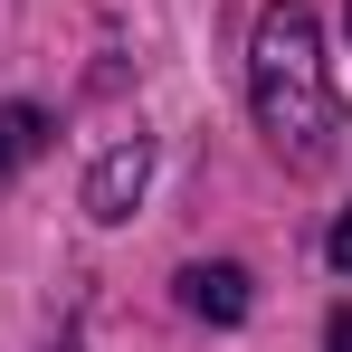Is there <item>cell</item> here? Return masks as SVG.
Listing matches in <instances>:
<instances>
[{"label": "cell", "mask_w": 352, "mask_h": 352, "mask_svg": "<svg viewBox=\"0 0 352 352\" xmlns=\"http://www.w3.org/2000/svg\"><path fill=\"white\" fill-rule=\"evenodd\" d=\"M248 105H257V133L286 153L295 172H314L343 133V105H333V76H324V29L305 0H267L257 10V38H248Z\"/></svg>", "instance_id": "6da1fadb"}, {"label": "cell", "mask_w": 352, "mask_h": 352, "mask_svg": "<svg viewBox=\"0 0 352 352\" xmlns=\"http://www.w3.org/2000/svg\"><path fill=\"white\" fill-rule=\"evenodd\" d=\"M143 181H153V143H143V133H124L115 153L86 172V219H105V229H115V219H133Z\"/></svg>", "instance_id": "7a4b0ae2"}, {"label": "cell", "mask_w": 352, "mask_h": 352, "mask_svg": "<svg viewBox=\"0 0 352 352\" xmlns=\"http://www.w3.org/2000/svg\"><path fill=\"white\" fill-rule=\"evenodd\" d=\"M181 305L200 324H248V267L210 257V267H181Z\"/></svg>", "instance_id": "3957f363"}, {"label": "cell", "mask_w": 352, "mask_h": 352, "mask_svg": "<svg viewBox=\"0 0 352 352\" xmlns=\"http://www.w3.org/2000/svg\"><path fill=\"white\" fill-rule=\"evenodd\" d=\"M48 143H58V124L38 115V105H0V190L29 172V162H38Z\"/></svg>", "instance_id": "277c9868"}, {"label": "cell", "mask_w": 352, "mask_h": 352, "mask_svg": "<svg viewBox=\"0 0 352 352\" xmlns=\"http://www.w3.org/2000/svg\"><path fill=\"white\" fill-rule=\"evenodd\" d=\"M324 257H333V276H352V210L333 219V238H324Z\"/></svg>", "instance_id": "5b68a950"}, {"label": "cell", "mask_w": 352, "mask_h": 352, "mask_svg": "<svg viewBox=\"0 0 352 352\" xmlns=\"http://www.w3.org/2000/svg\"><path fill=\"white\" fill-rule=\"evenodd\" d=\"M324 352H352V305H333V324H324Z\"/></svg>", "instance_id": "8992f818"}, {"label": "cell", "mask_w": 352, "mask_h": 352, "mask_svg": "<svg viewBox=\"0 0 352 352\" xmlns=\"http://www.w3.org/2000/svg\"><path fill=\"white\" fill-rule=\"evenodd\" d=\"M58 352H76V343H58Z\"/></svg>", "instance_id": "52a82bcc"}]
</instances>
